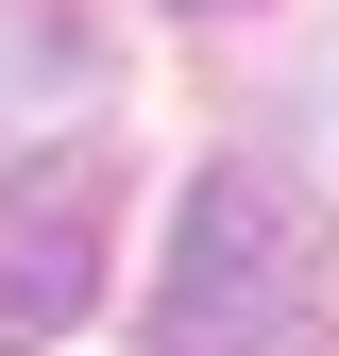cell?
<instances>
[{"label":"cell","mask_w":339,"mask_h":356,"mask_svg":"<svg viewBox=\"0 0 339 356\" xmlns=\"http://www.w3.org/2000/svg\"><path fill=\"white\" fill-rule=\"evenodd\" d=\"M102 153H17L0 170V356H51L85 305H102Z\"/></svg>","instance_id":"cell-2"},{"label":"cell","mask_w":339,"mask_h":356,"mask_svg":"<svg viewBox=\"0 0 339 356\" xmlns=\"http://www.w3.org/2000/svg\"><path fill=\"white\" fill-rule=\"evenodd\" d=\"M322 323V238L272 170H187L170 220V289H153V356H288Z\"/></svg>","instance_id":"cell-1"},{"label":"cell","mask_w":339,"mask_h":356,"mask_svg":"<svg viewBox=\"0 0 339 356\" xmlns=\"http://www.w3.org/2000/svg\"><path fill=\"white\" fill-rule=\"evenodd\" d=\"M68 68V17H34V0H0V102H17V85H51Z\"/></svg>","instance_id":"cell-3"},{"label":"cell","mask_w":339,"mask_h":356,"mask_svg":"<svg viewBox=\"0 0 339 356\" xmlns=\"http://www.w3.org/2000/svg\"><path fill=\"white\" fill-rule=\"evenodd\" d=\"M187 17H221V0H187Z\"/></svg>","instance_id":"cell-4"}]
</instances>
